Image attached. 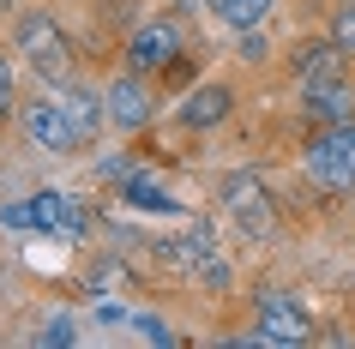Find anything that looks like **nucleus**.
I'll return each mask as SVG.
<instances>
[{
	"mask_svg": "<svg viewBox=\"0 0 355 349\" xmlns=\"http://www.w3.org/2000/svg\"><path fill=\"white\" fill-rule=\"evenodd\" d=\"M295 91H301V109L313 114L319 127H337V121H349L355 114V91H349V78H343V49H313V55L301 60V78H295Z\"/></svg>",
	"mask_w": 355,
	"mask_h": 349,
	"instance_id": "1",
	"label": "nucleus"
},
{
	"mask_svg": "<svg viewBox=\"0 0 355 349\" xmlns=\"http://www.w3.org/2000/svg\"><path fill=\"white\" fill-rule=\"evenodd\" d=\"M0 223L6 229H49V235H85L91 229V211H85V199H73V193H37V199H19L0 211Z\"/></svg>",
	"mask_w": 355,
	"mask_h": 349,
	"instance_id": "2",
	"label": "nucleus"
},
{
	"mask_svg": "<svg viewBox=\"0 0 355 349\" xmlns=\"http://www.w3.org/2000/svg\"><path fill=\"white\" fill-rule=\"evenodd\" d=\"M307 175L319 187H331V193L355 187V121H337V127H325L307 145Z\"/></svg>",
	"mask_w": 355,
	"mask_h": 349,
	"instance_id": "3",
	"label": "nucleus"
},
{
	"mask_svg": "<svg viewBox=\"0 0 355 349\" xmlns=\"http://www.w3.org/2000/svg\"><path fill=\"white\" fill-rule=\"evenodd\" d=\"M19 55L31 60L49 85L73 73V49H67V37L55 31V19H49V12H24V19H19Z\"/></svg>",
	"mask_w": 355,
	"mask_h": 349,
	"instance_id": "4",
	"label": "nucleus"
},
{
	"mask_svg": "<svg viewBox=\"0 0 355 349\" xmlns=\"http://www.w3.org/2000/svg\"><path fill=\"white\" fill-rule=\"evenodd\" d=\"M223 211L235 229H247V235H271V193H265L253 175H229L223 181Z\"/></svg>",
	"mask_w": 355,
	"mask_h": 349,
	"instance_id": "5",
	"label": "nucleus"
},
{
	"mask_svg": "<svg viewBox=\"0 0 355 349\" xmlns=\"http://www.w3.org/2000/svg\"><path fill=\"white\" fill-rule=\"evenodd\" d=\"M24 127H31V139H37L42 151H78V145H85L78 127L67 121V109H60L55 96H37V103L24 109Z\"/></svg>",
	"mask_w": 355,
	"mask_h": 349,
	"instance_id": "6",
	"label": "nucleus"
},
{
	"mask_svg": "<svg viewBox=\"0 0 355 349\" xmlns=\"http://www.w3.org/2000/svg\"><path fill=\"white\" fill-rule=\"evenodd\" d=\"M259 343H301L307 337V313H301L295 295H265L259 301Z\"/></svg>",
	"mask_w": 355,
	"mask_h": 349,
	"instance_id": "7",
	"label": "nucleus"
},
{
	"mask_svg": "<svg viewBox=\"0 0 355 349\" xmlns=\"http://www.w3.org/2000/svg\"><path fill=\"white\" fill-rule=\"evenodd\" d=\"M157 253L168 265H181V271H205L211 283H223V265H217V247H211L205 229H193V235H175V241H157Z\"/></svg>",
	"mask_w": 355,
	"mask_h": 349,
	"instance_id": "8",
	"label": "nucleus"
},
{
	"mask_svg": "<svg viewBox=\"0 0 355 349\" xmlns=\"http://www.w3.org/2000/svg\"><path fill=\"white\" fill-rule=\"evenodd\" d=\"M175 55H181V37H175V24H168V19L139 24L132 42H127V60H132V67H168Z\"/></svg>",
	"mask_w": 355,
	"mask_h": 349,
	"instance_id": "9",
	"label": "nucleus"
},
{
	"mask_svg": "<svg viewBox=\"0 0 355 349\" xmlns=\"http://www.w3.org/2000/svg\"><path fill=\"white\" fill-rule=\"evenodd\" d=\"M103 109H109V121L114 127H145L150 121V96H145V85H139V78H114L109 85V96H103Z\"/></svg>",
	"mask_w": 355,
	"mask_h": 349,
	"instance_id": "10",
	"label": "nucleus"
},
{
	"mask_svg": "<svg viewBox=\"0 0 355 349\" xmlns=\"http://www.w3.org/2000/svg\"><path fill=\"white\" fill-rule=\"evenodd\" d=\"M49 96H55L60 109H67V121H73V127H78V139H85V145H91V139H96V127H103V114H109V109H103V103H96V96L73 91V85H67V78H55V91H49Z\"/></svg>",
	"mask_w": 355,
	"mask_h": 349,
	"instance_id": "11",
	"label": "nucleus"
},
{
	"mask_svg": "<svg viewBox=\"0 0 355 349\" xmlns=\"http://www.w3.org/2000/svg\"><path fill=\"white\" fill-rule=\"evenodd\" d=\"M121 193H127L139 211H163V217H175V211H181V199H175V193H168V187L157 181L150 169H132L127 181H121Z\"/></svg>",
	"mask_w": 355,
	"mask_h": 349,
	"instance_id": "12",
	"label": "nucleus"
},
{
	"mask_svg": "<svg viewBox=\"0 0 355 349\" xmlns=\"http://www.w3.org/2000/svg\"><path fill=\"white\" fill-rule=\"evenodd\" d=\"M229 103H235V96H229L223 85H205V91H193L187 103H181V121H187V127H217L229 114Z\"/></svg>",
	"mask_w": 355,
	"mask_h": 349,
	"instance_id": "13",
	"label": "nucleus"
},
{
	"mask_svg": "<svg viewBox=\"0 0 355 349\" xmlns=\"http://www.w3.org/2000/svg\"><path fill=\"white\" fill-rule=\"evenodd\" d=\"M211 6H217V19L235 24V31H259L265 12H271V0H211Z\"/></svg>",
	"mask_w": 355,
	"mask_h": 349,
	"instance_id": "14",
	"label": "nucleus"
},
{
	"mask_svg": "<svg viewBox=\"0 0 355 349\" xmlns=\"http://www.w3.org/2000/svg\"><path fill=\"white\" fill-rule=\"evenodd\" d=\"M127 337H139V343H175V331L163 325V319H157V313H139V307H127Z\"/></svg>",
	"mask_w": 355,
	"mask_h": 349,
	"instance_id": "15",
	"label": "nucleus"
},
{
	"mask_svg": "<svg viewBox=\"0 0 355 349\" xmlns=\"http://www.w3.org/2000/svg\"><path fill=\"white\" fill-rule=\"evenodd\" d=\"M331 42L343 55H355V0H337V24H331Z\"/></svg>",
	"mask_w": 355,
	"mask_h": 349,
	"instance_id": "16",
	"label": "nucleus"
},
{
	"mask_svg": "<svg viewBox=\"0 0 355 349\" xmlns=\"http://www.w3.org/2000/svg\"><path fill=\"white\" fill-rule=\"evenodd\" d=\"M37 343H78V325L67 319V313H49L42 331H37Z\"/></svg>",
	"mask_w": 355,
	"mask_h": 349,
	"instance_id": "17",
	"label": "nucleus"
},
{
	"mask_svg": "<svg viewBox=\"0 0 355 349\" xmlns=\"http://www.w3.org/2000/svg\"><path fill=\"white\" fill-rule=\"evenodd\" d=\"M91 319H96V331H114V325H127V301H109V295H103V301L91 307Z\"/></svg>",
	"mask_w": 355,
	"mask_h": 349,
	"instance_id": "18",
	"label": "nucleus"
},
{
	"mask_svg": "<svg viewBox=\"0 0 355 349\" xmlns=\"http://www.w3.org/2000/svg\"><path fill=\"white\" fill-rule=\"evenodd\" d=\"M96 169H103L109 181H127V175H132V157H103V163H96Z\"/></svg>",
	"mask_w": 355,
	"mask_h": 349,
	"instance_id": "19",
	"label": "nucleus"
},
{
	"mask_svg": "<svg viewBox=\"0 0 355 349\" xmlns=\"http://www.w3.org/2000/svg\"><path fill=\"white\" fill-rule=\"evenodd\" d=\"M12 109V67H6V60H0V114Z\"/></svg>",
	"mask_w": 355,
	"mask_h": 349,
	"instance_id": "20",
	"label": "nucleus"
}]
</instances>
